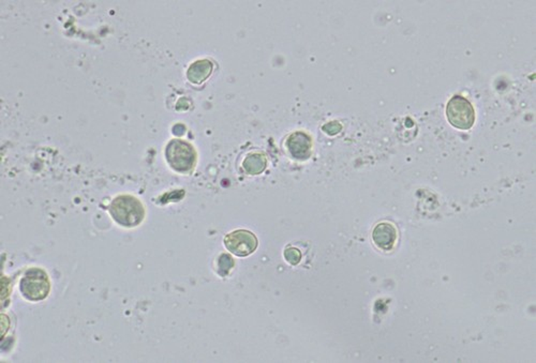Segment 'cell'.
<instances>
[{"label": "cell", "instance_id": "cell-1", "mask_svg": "<svg viewBox=\"0 0 536 363\" xmlns=\"http://www.w3.org/2000/svg\"><path fill=\"white\" fill-rule=\"evenodd\" d=\"M112 218L121 227L134 229L142 224L146 211L143 203L130 194H121L108 206Z\"/></svg>", "mask_w": 536, "mask_h": 363}, {"label": "cell", "instance_id": "cell-2", "mask_svg": "<svg viewBox=\"0 0 536 363\" xmlns=\"http://www.w3.org/2000/svg\"><path fill=\"white\" fill-rule=\"evenodd\" d=\"M165 159L175 172L190 174L197 165V153L190 142L175 138L170 140L165 148Z\"/></svg>", "mask_w": 536, "mask_h": 363}, {"label": "cell", "instance_id": "cell-3", "mask_svg": "<svg viewBox=\"0 0 536 363\" xmlns=\"http://www.w3.org/2000/svg\"><path fill=\"white\" fill-rule=\"evenodd\" d=\"M23 298L32 302L47 299L51 292V282L47 271L32 267L25 271L19 284Z\"/></svg>", "mask_w": 536, "mask_h": 363}, {"label": "cell", "instance_id": "cell-4", "mask_svg": "<svg viewBox=\"0 0 536 363\" xmlns=\"http://www.w3.org/2000/svg\"><path fill=\"white\" fill-rule=\"evenodd\" d=\"M448 123L459 130H470L475 123V111L472 104L461 96H454L446 106Z\"/></svg>", "mask_w": 536, "mask_h": 363}, {"label": "cell", "instance_id": "cell-5", "mask_svg": "<svg viewBox=\"0 0 536 363\" xmlns=\"http://www.w3.org/2000/svg\"><path fill=\"white\" fill-rule=\"evenodd\" d=\"M224 246L230 253L239 258L250 255L258 248V241L252 231L237 229L224 237Z\"/></svg>", "mask_w": 536, "mask_h": 363}, {"label": "cell", "instance_id": "cell-6", "mask_svg": "<svg viewBox=\"0 0 536 363\" xmlns=\"http://www.w3.org/2000/svg\"><path fill=\"white\" fill-rule=\"evenodd\" d=\"M289 153L294 159L305 161L313 151V140L303 131L292 133L286 142Z\"/></svg>", "mask_w": 536, "mask_h": 363}, {"label": "cell", "instance_id": "cell-7", "mask_svg": "<svg viewBox=\"0 0 536 363\" xmlns=\"http://www.w3.org/2000/svg\"><path fill=\"white\" fill-rule=\"evenodd\" d=\"M372 240L378 248L391 251L397 241V229L389 222L378 224L372 231Z\"/></svg>", "mask_w": 536, "mask_h": 363}, {"label": "cell", "instance_id": "cell-8", "mask_svg": "<svg viewBox=\"0 0 536 363\" xmlns=\"http://www.w3.org/2000/svg\"><path fill=\"white\" fill-rule=\"evenodd\" d=\"M212 71H214V64L208 59H201L190 64L187 77L192 84L201 85L212 75Z\"/></svg>", "mask_w": 536, "mask_h": 363}, {"label": "cell", "instance_id": "cell-9", "mask_svg": "<svg viewBox=\"0 0 536 363\" xmlns=\"http://www.w3.org/2000/svg\"><path fill=\"white\" fill-rule=\"evenodd\" d=\"M243 170L247 175H256L262 174L267 167V159L265 155L261 153H251L245 157L244 161H243Z\"/></svg>", "mask_w": 536, "mask_h": 363}, {"label": "cell", "instance_id": "cell-10", "mask_svg": "<svg viewBox=\"0 0 536 363\" xmlns=\"http://www.w3.org/2000/svg\"><path fill=\"white\" fill-rule=\"evenodd\" d=\"M234 265H235V262L232 256H230L229 254H221L217 260V268H218L217 273L220 277H227L230 271L233 269Z\"/></svg>", "mask_w": 536, "mask_h": 363}, {"label": "cell", "instance_id": "cell-11", "mask_svg": "<svg viewBox=\"0 0 536 363\" xmlns=\"http://www.w3.org/2000/svg\"><path fill=\"white\" fill-rule=\"evenodd\" d=\"M283 255H284L287 262L292 266L297 265V264L300 263V260H302V253H300V251L298 250V249L293 248V247L287 248L284 253H283Z\"/></svg>", "mask_w": 536, "mask_h": 363}, {"label": "cell", "instance_id": "cell-12", "mask_svg": "<svg viewBox=\"0 0 536 363\" xmlns=\"http://www.w3.org/2000/svg\"><path fill=\"white\" fill-rule=\"evenodd\" d=\"M341 130V123H338V121H330V123L323 125V131H325V132L330 135L338 134Z\"/></svg>", "mask_w": 536, "mask_h": 363}]
</instances>
